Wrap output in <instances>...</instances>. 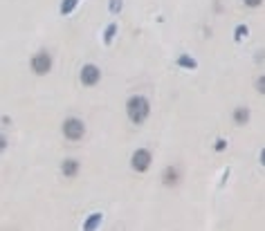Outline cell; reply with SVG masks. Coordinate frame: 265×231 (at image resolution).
<instances>
[{"label": "cell", "mask_w": 265, "mask_h": 231, "mask_svg": "<svg viewBox=\"0 0 265 231\" xmlns=\"http://www.w3.org/2000/svg\"><path fill=\"white\" fill-rule=\"evenodd\" d=\"M126 115H128V119H131L133 123H144L146 119H149V115H151L149 99L139 97V94L131 97L128 99V104H126Z\"/></svg>", "instance_id": "1"}, {"label": "cell", "mask_w": 265, "mask_h": 231, "mask_svg": "<svg viewBox=\"0 0 265 231\" xmlns=\"http://www.w3.org/2000/svg\"><path fill=\"white\" fill-rule=\"evenodd\" d=\"M63 135H65V139H70V142H79V139L86 135V123H83L81 119H77V117L65 119L63 121Z\"/></svg>", "instance_id": "2"}, {"label": "cell", "mask_w": 265, "mask_h": 231, "mask_svg": "<svg viewBox=\"0 0 265 231\" xmlns=\"http://www.w3.org/2000/svg\"><path fill=\"white\" fill-rule=\"evenodd\" d=\"M151 164H153V155H151L146 148L135 150L133 157H131V168L137 173H146L151 168Z\"/></svg>", "instance_id": "3"}, {"label": "cell", "mask_w": 265, "mask_h": 231, "mask_svg": "<svg viewBox=\"0 0 265 231\" xmlns=\"http://www.w3.org/2000/svg\"><path fill=\"white\" fill-rule=\"evenodd\" d=\"M32 70L36 74H47L52 70V56L47 52H38L36 56H32Z\"/></svg>", "instance_id": "4"}, {"label": "cell", "mask_w": 265, "mask_h": 231, "mask_svg": "<svg viewBox=\"0 0 265 231\" xmlns=\"http://www.w3.org/2000/svg\"><path fill=\"white\" fill-rule=\"evenodd\" d=\"M99 81H101V70H99L97 65H83L81 67V83L86 88L97 86Z\"/></svg>", "instance_id": "5"}, {"label": "cell", "mask_w": 265, "mask_h": 231, "mask_svg": "<svg viewBox=\"0 0 265 231\" xmlns=\"http://www.w3.org/2000/svg\"><path fill=\"white\" fill-rule=\"evenodd\" d=\"M162 182H164L166 187H176V184L180 182V171L176 166H166L164 173H162Z\"/></svg>", "instance_id": "6"}, {"label": "cell", "mask_w": 265, "mask_h": 231, "mask_svg": "<svg viewBox=\"0 0 265 231\" xmlns=\"http://www.w3.org/2000/svg\"><path fill=\"white\" fill-rule=\"evenodd\" d=\"M61 173H63L65 177H75L79 173V162L77 160H65L63 164H61Z\"/></svg>", "instance_id": "7"}, {"label": "cell", "mask_w": 265, "mask_h": 231, "mask_svg": "<svg viewBox=\"0 0 265 231\" xmlns=\"http://www.w3.org/2000/svg\"><path fill=\"white\" fill-rule=\"evenodd\" d=\"M101 220H104V216H101V213H92V216H88L86 222H83V231H94L101 224Z\"/></svg>", "instance_id": "8"}, {"label": "cell", "mask_w": 265, "mask_h": 231, "mask_svg": "<svg viewBox=\"0 0 265 231\" xmlns=\"http://www.w3.org/2000/svg\"><path fill=\"white\" fill-rule=\"evenodd\" d=\"M178 67H184V70H196L198 67V61L194 59V56H187V54H182V56H178Z\"/></svg>", "instance_id": "9"}, {"label": "cell", "mask_w": 265, "mask_h": 231, "mask_svg": "<svg viewBox=\"0 0 265 231\" xmlns=\"http://www.w3.org/2000/svg\"><path fill=\"white\" fill-rule=\"evenodd\" d=\"M234 121L238 123V126L247 123V121H250V110H247V108H236L234 110Z\"/></svg>", "instance_id": "10"}, {"label": "cell", "mask_w": 265, "mask_h": 231, "mask_svg": "<svg viewBox=\"0 0 265 231\" xmlns=\"http://www.w3.org/2000/svg\"><path fill=\"white\" fill-rule=\"evenodd\" d=\"M77 5H79V0H63V3H61V14L70 16L72 11L77 9Z\"/></svg>", "instance_id": "11"}, {"label": "cell", "mask_w": 265, "mask_h": 231, "mask_svg": "<svg viewBox=\"0 0 265 231\" xmlns=\"http://www.w3.org/2000/svg\"><path fill=\"white\" fill-rule=\"evenodd\" d=\"M115 34H117V25H115V22H110V25L106 27V32H104V43L110 45L112 38H115Z\"/></svg>", "instance_id": "12"}, {"label": "cell", "mask_w": 265, "mask_h": 231, "mask_svg": "<svg viewBox=\"0 0 265 231\" xmlns=\"http://www.w3.org/2000/svg\"><path fill=\"white\" fill-rule=\"evenodd\" d=\"M247 34H250V30H247V25H238V27L234 30V41H236V43H240V41H243V38L247 36Z\"/></svg>", "instance_id": "13"}, {"label": "cell", "mask_w": 265, "mask_h": 231, "mask_svg": "<svg viewBox=\"0 0 265 231\" xmlns=\"http://www.w3.org/2000/svg\"><path fill=\"white\" fill-rule=\"evenodd\" d=\"M124 7V0H108V9H110V14H119Z\"/></svg>", "instance_id": "14"}, {"label": "cell", "mask_w": 265, "mask_h": 231, "mask_svg": "<svg viewBox=\"0 0 265 231\" xmlns=\"http://www.w3.org/2000/svg\"><path fill=\"white\" fill-rule=\"evenodd\" d=\"M225 148H227V139L218 137V139H216V144H213V150H216V153H223Z\"/></svg>", "instance_id": "15"}, {"label": "cell", "mask_w": 265, "mask_h": 231, "mask_svg": "<svg viewBox=\"0 0 265 231\" xmlns=\"http://www.w3.org/2000/svg\"><path fill=\"white\" fill-rule=\"evenodd\" d=\"M254 86H256V92H261V94H265V74L256 79V83H254Z\"/></svg>", "instance_id": "16"}, {"label": "cell", "mask_w": 265, "mask_h": 231, "mask_svg": "<svg viewBox=\"0 0 265 231\" xmlns=\"http://www.w3.org/2000/svg\"><path fill=\"white\" fill-rule=\"evenodd\" d=\"M243 3L247 5V7H252V9H254V7H258V5L263 3V0H243Z\"/></svg>", "instance_id": "17"}, {"label": "cell", "mask_w": 265, "mask_h": 231, "mask_svg": "<svg viewBox=\"0 0 265 231\" xmlns=\"http://www.w3.org/2000/svg\"><path fill=\"white\" fill-rule=\"evenodd\" d=\"M5 148H7V139L0 137V150H5Z\"/></svg>", "instance_id": "18"}, {"label": "cell", "mask_w": 265, "mask_h": 231, "mask_svg": "<svg viewBox=\"0 0 265 231\" xmlns=\"http://www.w3.org/2000/svg\"><path fill=\"white\" fill-rule=\"evenodd\" d=\"M261 164H263V166H265V148H263V150H261Z\"/></svg>", "instance_id": "19"}]
</instances>
